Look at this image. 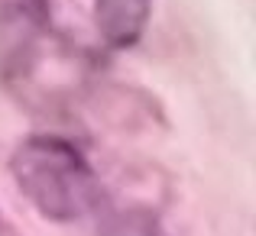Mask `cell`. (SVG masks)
<instances>
[{"instance_id": "obj_1", "label": "cell", "mask_w": 256, "mask_h": 236, "mask_svg": "<svg viewBox=\"0 0 256 236\" xmlns=\"http://www.w3.org/2000/svg\"><path fill=\"white\" fill-rule=\"evenodd\" d=\"M10 175L20 194L56 224L82 220L100 204V178L75 143L62 136L23 139L10 156Z\"/></svg>"}, {"instance_id": "obj_2", "label": "cell", "mask_w": 256, "mask_h": 236, "mask_svg": "<svg viewBox=\"0 0 256 236\" xmlns=\"http://www.w3.org/2000/svg\"><path fill=\"white\" fill-rule=\"evenodd\" d=\"M49 26V0H0V78H23L36 65Z\"/></svg>"}, {"instance_id": "obj_3", "label": "cell", "mask_w": 256, "mask_h": 236, "mask_svg": "<svg viewBox=\"0 0 256 236\" xmlns=\"http://www.w3.org/2000/svg\"><path fill=\"white\" fill-rule=\"evenodd\" d=\"M94 26L110 49H130L150 26L152 0H91Z\"/></svg>"}, {"instance_id": "obj_4", "label": "cell", "mask_w": 256, "mask_h": 236, "mask_svg": "<svg viewBox=\"0 0 256 236\" xmlns=\"http://www.w3.org/2000/svg\"><path fill=\"white\" fill-rule=\"evenodd\" d=\"M98 236H169L159 227L156 217H150L146 211H120L114 217L104 220V227Z\"/></svg>"}]
</instances>
